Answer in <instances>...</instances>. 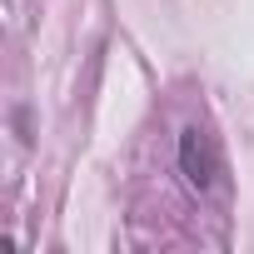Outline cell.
Wrapping results in <instances>:
<instances>
[{
    "instance_id": "cell-1",
    "label": "cell",
    "mask_w": 254,
    "mask_h": 254,
    "mask_svg": "<svg viewBox=\"0 0 254 254\" xmlns=\"http://www.w3.org/2000/svg\"><path fill=\"white\" fill-rule=\"evenodd\" d=\"M180 175L199 194H214L224 185V155H219V140L204 130V125H190L180 135Z\"/></svg>"
}]
</instances>
